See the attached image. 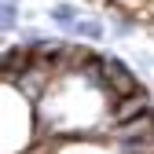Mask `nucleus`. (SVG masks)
Wrapping results in <instances>:
<instances>
[{
	"mask_svg": "<svg viewBox=\"0 0 154 154\" xmlns=\"http://www.w3.org/2000/svg\"><path fill=\"white\" fill-rule=\"evenodd\" d=\"M143 114H154L150 106V92H132V95H121V99H110V121L114 125H125V121H136Z\"/></svg>",
	"mask_w": 154,
	"mask_h": 154,
	"instance_id": "f03ea898",
	"label": "nucleus"
},
{
	"mask_svg": "<svg viewBox=\"0 0 154 154\" xmlns=\"http://www.w3.org/2000/svg\"><path fill=\"white\" fill-rule=\"evenodd\" d=\"M103 73H106V88H110V99H121V95H132V92H143V85L136 81L132 66L114 51H103Z\"/></svg>",
	"mask_w": 154,
	"mask_h": 154,
	"instance_id": "f257e3e1",
	"label": "nucleus"
},
{
	"mask_svg": "<svg viewBox=\"0 0 154 154\" xmlns=\"http://www.w3.org/2000/svg\"><path fill=\"white\" fill-rule=\"evenodd\" d=\"M48 18L55 26H59L63 33H73V26L81 22V11H77L73 4H66V0H59V4H51V11H48Z\"/></svg>",
	"mask_w": 154,
	"mask_h": 154,
	"instance_id": "20e7f679",
	"label": "nucleus"
},
{
	"mask_svg": "<svg viewBox=\"0 0 154 154\" xmlns=\"http://www.w3.org/2000/svg\"><path fill=\"white\" fill-rule=\"evenodd\" d=\"M118 154H154V136H143V140H128V143H114Z\"/></svg>",
	"mask_w": 154,
	"mask_h": 154,
	"instance_id": "0eeeda50",
	"label": "nucleus"
},
{
	"mask_svg": "<svg viewBox=\"0 0 154 154\" xmlns=\"http://www.w3.org/2000/svg\"><path fill=\"white\" fill-rule=\"evenodd\" d=\"M22 26V0H0V29L11 33Z\"/></svg>",
	"mask_w": 154,
	"mask_h": 154,
	"instance_id": "39448f33",
	"label": "nucleus"
},
{
	"mask_svg": "<svg viewBox=\"0 0 154 154\" xmlns=\"http://www.w3.org/2000/svg\"><path fill=\"white\" fill-rule=\"evenodd\" d=\"M154 136V114H143L136 121H125V125H114V143H128V140H143Z\"/></svg>",
	"mask_w": 154,
	"mask_h": 154,
	"instance_id": "7ed1b4c3",
	"label": "nucleus"
},
{
	"mask_svg": "<svg viewBox=\"0 0 154 154\" xmlns=\"http://www.w3.org/2000/svg\"><path fill=\"white\" fill-rule=\"evenodd\" d=\"M132 29H136V18H132V15H125V11H118V18H114V37H128Z\"/></svg>",
	"mask_w": 154,
	"mask_h": 154,
	"instance_id": "6e6552de",
	"label": "nucleus"
},
{
	"mask_svg": "<svg viewBox=\"0 0 154 154\" xmlns=\"http://www.w3.org/2000/svg\"><path fill=\"white\" fill-rule=\"evenodd\" d=\"M70 37H77V41H103V37H106V26L99 22V18H81Z\"/></svg>",
	"mask_w": 154,
	"mask_h": 154,
	"instance_id": "423d86ee",
	"label": "nucleus"
}]
</instances>
